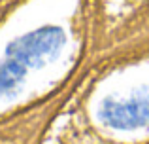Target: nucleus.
<instances>
[{
  "mask_svg": "<svg viewBox=\"0 0 149 144\" xmlns=\"http://www.w3.org/2000/svg\"><path fill=\"white\" fill-rule=\"evenodd\" d=\"M64 44V32L58 27H40L10 42L0 59V99L13 97L29 72L55 61Z\"/></svg>",
  "mask_w": 149,
  "mask_h": 144,
  "instance_id": "obj_1",
  "label": "nucleus"
},
{
  "mask_svg": "<svg viewBox=\"0 0 149 144\" xmlns=\"http://www.w3.org/2000/svg\"><path fill=\"white\" fill-rule=\"evenodd\" d=\"M104 125L119 131H136L149 127V85L121 97H108L98 106Z\"/></svg>",
  "mask_w": 149,
  "mask_h": 144,
  "instance_id": "obj_2",
  "label": "nucleus"
}]
</instances>
